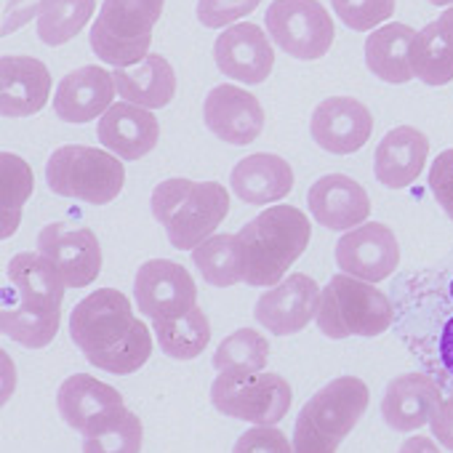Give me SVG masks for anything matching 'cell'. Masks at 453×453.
Returning a JSON list of instances; mask_svg holds the SVG:
<instances>
[{
    "mask_svg": "<svg viewBox=\"0 0 453 453\" xmlns=\"http://www.w3.org/2000/svg\"><path fill=\"white\" fill-rule=\"evenodd\" d=\"M429 189L448 219H453V147L434 157L429 168Z\"/></svg>",
    "mask_w": 453,
    "mask_h": 453,
    "instance_id": "obj_40",
    "label": "cell"
},
{
    "mask_svg": "<svg viewBox=\"0 0 453 453\" xmlns=\"http://www.w3.org/2000/svg\"><path fill=\"white\" fill-rule=\"evenodd\" d=\"M65 288L62 275L43 254H17L6 270L0 310L4 334L27 349L49 347L59 331Z\"/></svg>",
    "mask_w": 453,
    "mask_h": 453,
    "instance_id": "obj_2",
    "label": "cell"
},
{
    "mask_svg": "<svg viewBox=\"0 0 453 453\" xmlns=\"http://www.w3.org/2000/svg\"><path fill=\"white\" fill-rule=\"evenodd\" d=\"M131 299L118 288H99L81 299L70 312V336L75 347L94 360L115 349L136 326Z\"/></svg>",
    "mask_w": 453,
    "mask_h": 453,
    "instance_id": "obj_10",
    "label": "cell"
},
{
    "mask_svg": "<svg viewBox=\"0 0 453 453\" xmlns=\"http://www.w3.org/2000/svg\"><path fill=\"white\" fill-rule=\"evenodd\" d=\"M142 418L126 405L96 418L83 432V453H142Z\"/></svg>",
    "mask_w": 453,
    "mask_h": 453,
    "instance_id": "obj_30",
    "label": "cell"
},
{
    "mask_svg": "<svg viewBox=\"0 0 453 453\" xmlns=\"http://www.w3.org/2000/svg\"><path fill=\"white\" fill-rule=\"evenodd\" d=\"M51 99V73L35 57L0 59V112L6 118H30Z\"/></svg>",
    "mask_w": 453,
    "mask_h": 453,
    "instance_id": "obj_23",
    "label": "cell"
},
{
    "mask_svg": "<svg viewBox=\"0 0 453 453\" xmlns=\"http://www.w3.org/2000/svg\"><path fill=\"white\" fill-rule=\"evenodd\" d=\"M150 355H152V334L139 318L134 331L115 349H110V352L88 360V363L96 365L99 371H107L115 376H128V373H136L150 360Z\"/></svg>",
    "mask_w": 453,
    "mask_h": 453,
    "instance_id": "obj_36",
    "label": "cell"
},
{
    "mask_svg": "<svg viewBox=\"0 0 453 453\" xmlns=\"http://www.w3.org/2000/svg\"><path fill=\"white\" fill-rule=\"evenodd\" d=\"M35 187V176L30 163H25L19 155L4 152L0 155V197H4V205H0V235L12 238L19 230L22 221V208L30 200Z\"/></svg>",
    "mask_w": 453,
    "mask_h": 453,
    "instance_id": "obj_33",
    "label": "cell"
},
{
    "mask_svg": "<svg viewBox=\"0 0 453 453\" xmlns=\"http://www.w3.org/2000/svg\"><path fill=\"white\" fill-rule=\"evenodd\" d=\"M192 262L208 286L230 288L246 283V257L238 235H213L192 251Z\"/></svg>",
    "mask_w": 453,
    "mask_h": 453,
    "instance_id": "obj_29",
    "label": "cell"
},
{
    "mask_svg": "<svg viewBox=\"0 0 453 453\" xmlns=\"http://www.w3.org/2000/svg\"><path fill=\"white\" fill-rule=\"evenodd\" d=\"M57 405H59L62 418L83 434L96 418L123 408L126 403L115 387H110L88 373H75L62 381V387L57 392Z\"/></svg>",
    "mask_w": 453,
    "mask_h": 453,
    "instance_id": "obj_26",
    "label": "cell"
},
{
    "mask_svg": "<svg viewBox=\"0 0 453 453\" xmlns=\"http://www.w3.org/2000/svg\"><path fill=\"white\" fill-rule=\"evenodd\" d=\"M334 14L355 33H373L392 14L397 0H331Z\"/></svg>",
    "mask_w": 453,
    "mask_h": 453,
    "instance_id": "obj_37",
    "label": "cell"
},
{
    "mask_svg": "<svg viewBox=\"0 0 453 453\" xmlns=\"http://www.w3.org/2000/svg\"><path fill=\"white\" fill-rule=\"evenodd\" d=\"M46 6H49V0H9L4 9V35L22 30L27 22L41 17Z\"/></svg>",
    "mask_w": 453,
    "mask_h": 453,
    "instance_id": "obj_41",
    "label": "cell"
},
{
    "mask_svg": "<svg viewBox=\"0 0 453 453\" xmlns=\"http://www.w3.org/2000/svg\"><path fill=\"white\" fill-rule=\"evenodd\" d=\"M413 75L426 86H448L453 81V41L437 22L416 33L411 46Z\"/></svg>",
    "mask_w": 453,
    "mask_h": 453,
    "instance_id": "obj_32",
    "label": "cell"
},
{
    "mask_svg": "<svg viewBox=\"0 0 453 453\" xmlns=\"http://www.w3.org/2000/svg\"><path fill=\"white\" fill-rule=\"evenodd\" d=\"M442 400V387L429 373H403L384 389L381 418L395 432H416L429 424Z\"/></svg>",
    "mask_w": 453,
    "mask_h": 453,
    "instance_id": "obj_20",
    "label": "cell"
},
{
    "mask_svg": "<svg viewBox=\"0 0 453 453\" xmlns=\"http://www.w3.org/2000/svg\"><path fill=\"white\" fill-rule=\"evenodd\" d=\"M270 360V342L265 334L254 328H238L235 334L224 336L213 352V368L238 371V373H262Z\"/></svg>",
    "mask_w": 453,
    "mask_h": 453,
    "instance_id": "obj_34",
    "label": "cell"
},
{
    "mask_svg": "<svg viewBox=\"0 0 453 453\" xmlns=\"http://www.w3.org/2000/svg\"><path fill=\"white\" fill-rule=\"evenodd\" d=\"M294 453H336V448H328L326 442H320L318 437H312L310 432L294 426V437H291Z\"/></svg>",
    "mask_w": 453,
    "mask_h": 453,
    "instance_id": "obj_43",
    "label": "cell"
},
{
    "mask_svg": "<svg viewBox=\"0 0 453 453\" xmlns=\"http://www.w3.org/2000/svg\"><path fill=\"white\" fill-rule=\"evenodd\" d=\"M323 288L304 273H294L270 291H265L254 307V318L275 336L302 334L312 320H318Z\"/></svg>",
    "mask_w": 453,
    "mask_h": 453,
    "instance_id": "obj_15",
    "label": "cell"
},
{
    "mask_svg": "<svg viewBox=\"0 0 453 453\" xmlns=\"http://www.w3.org/2000/svg\"><path fill=\"white\" fill-rule=\"evenodd\" d=\"M429 426H432V437H434L442 448L453 450V400H450V397H445V400L437 405V411H434L432 418H429Z\"/></svg>",
    "mask_w": 453,
    "mask_h": 453,
    "instance_id": "obj_42",
    "label": "cell"
},
{
    "mask_svg": "<svg viewBox=\"0 0 453 453\" xmlns=\"http://www.w3.org/2000/svg\"><path fill=\"white\" fill-rule=\"evenodd\" d=\"M115 78L99 65H86L67 73L54 96V112L65 123H88L102 118L115 99Z\"/></svg>",
    "mask_w": 453,
    "mask_h": 453,
    "instance_id": "obj_21",
    "label": "cell"
},
{
    "mask_svg": "<svg viewBox=\"0 0 453 453\" xmlns=\"http://www.w3.org/2000/svg\"><path fill=\"white\" fill-rule=\"evenodd\" d=\"M233 453H294V445L278 426L254 424L249 432L238 437Z\"/></svg>",
    "mask_w": 453,
    "mask_h": 453,
    "instance_id": "obj_39",
    "label": "cell"
},
{
    "mask_svg": "<svg viewBox=\"0 0 453 453\" xmlns=\"http://www.w3.org/2000/svg\"><path fill=\"white\" fill-rule=\"evenodd\" d=\"M136 307L150 320H171L197 307V288L192 275L168 259H150L134 278Z\"/></svg>",
    "mask_w": 453,
    "mask_h": 453,
    "instance_id": "obj_13",
    "label": "cell"
},
{
    "mask_svg": "<svg viewBox=\"0 0 453 453\" xmlns=\"http://www.w3.org/2000/svg\"><path fill=\"white\" fill-rule=\"evenodd\" d=\"M213 59L221 75L249 86L265 83L275 70V51L270 38L251 22L226 27L213 43Z\"/></svg>",
    "mask_w": 453,
    "mask_h": 453,
    "instance_id": "obj_17",
    "label": "cell"
},
{
    "mask_svg": "<svg viewBox=\"0 0 453 453\" xmlns=\"http://www.w3.org/2000/svg\"><path fill=\"white\" fill-rule=\"evenodd\" d=\"M432 6H453V0H426Z\"/></svg>",
    "mask_w": 453,
    "mask_h": 453,
    "instance_id": "obj_46",
    "label": "cell"
},
{
    "mask_svg": "<svg viewBox=\"0 0 453 453\" xmlns=\"http://www.w3.org/2000/svg\"><path fill=\"white\" fill-rule=\"evenodd\" d=\"M233 192L249 205H270L294 189V168L280 155L257 152L243 157L230 176Z\"/></svg>",
    "mask_w": 453,
    "mask_h": 453,
    "instance_id": "obj_25",
    "label": "cell"
},
{
    "mask_svg": "<svg viewBox=\"0 0 453 453\" xmlns=\"http://www.w3.org/2000/svg\"><path fill=\"white\" fill-rule=\"evenodd\" d=\"M112 78L120 99L144 110L168 107L176 94V73L171 62L160 54H150L134 67H120L112 73Z\"/></svg>",
    "mask_w": 453,
    "mask_h": 453,
    "instance_id": "obj_27",
    "label": "cell"
},
{
    "mask_svg": "<svg viewBox=\"0 0 453 453\" xmlns=\"http://www.w3.org/2000/svg\"><path fill=\"white\" fill-rule=\"evenodd\" d=\"M96 0H49L38 17V35L46 46L70 43L94 17Z\"/></svg>",
    "mask_w": 453,
    "mask_h": 453,
    "instance_id": "obj_35",
    "label": "cell"
},
{
    "mask_svg": "<svg viewBox=\"0 0 453 453\" xmlns=\"http://www.w3.org/2000/svg\"><path fill=\"white\" fill-rule=\"evenodd\" d=\"M448 397H450V400H453V389H450V392H448Z\"/></svg>",
    "mask_w": 453,
    "mask_h": 453,
    "instance_id": "obj_47",
    "label": "cell"
},
{
    "mask_svg": "<svg viewBox=\"0 0 453 453\" xmlns=\"http://www.w3.org/2000/svg\"><path fill=\"white\" fill-rule=\"evenodd\" d=\"M96 139L120 160H139L160 142L157 118L131 102H115L96 126Z\"/></svg>",
    "mask_w": 453,
    "mask_h": 453,
    "instance_id": "obj_22",
    "label": "cell"
},
{
    "mask_svg": "<svg viewBox=\"0 0 453 453\" xmlns=\"http://www.w3.org/2000/svg\"><path fill=\"white\" fill-rule=\"evenodd\" d=\"M395 320L411 355L442 389H453V273L426 270L400 288Z\"/></svg>",
    "mask_w": 453,
    "mask_h": 453,
    "instance_id": "obj_1",
    "label": "cell"
},
{
    "mask_svg": "<svg viewBox=\"0 0 453 453\" xmlns=\"http://www.w3.org/2000/svg\"><path fill=\"white\" fill-rule=\"evenodd\" d=\"M152 334L157 336L163 355L171 360H195L211 342V323L200 307H192L181 318L152 320Z\"/></svg>",
    "mask_w": 453,
    "mask_h": 453,
    "instance_id": "obj_31",
    "label": "cell"
},
{
    "mask_svg": "<svg viewBox=\"0 0 453 453\" xmlns=\"http://www.w3.org/2000/svg\"><path fill=\"white\" fill-rule=\"evenodd\" d=\"M336 265L344 275L365 283L387 280L400 265V246L392 226L365 221L336 243Z\"/></svg>",
    "mask_w": 453,
    "mask_h": 453,
    "instance_id": "obj_14",
    "label": "cell"
},
{
    "mask_svg": "<svg viewBox=\"0 0 453 453\" xmlns=\"http://www.w3.org/2000/svg\"><path fill=\"white\" fill-rule=\"evenodd\" d=\"M429 157V139L413 126H397L384 134L373 152V173L387 189L411 187Z\"/></svg>",
    "mask_w": 453,
    "mask_h": 453,
    "instance_id": "obj_24",
    "label": "cell"
},
{
    "mask_svg": "<svg viewBox=\"0 0 453 453\" xmlns=\"http://www.w3.org/2000/svg\"><path fill=\"white\" fill-rule=\"evenodd\" d=\"M371 403L368 384L357 376H336L326 387H320L299 411L296 426L326 442L328 448L342 445L357 421L365 416Z\"/></svg>",
    "mask_w": 453,
    "mask_h": 453,
    "instance_id": "obj_9",
    "label": "cell"
},
{
    "mask_svg": "<svg viewBox=\"0 0 453 453\" xmlns=\"http://www.w3.org/2000/svg\"><path fill=\"white\" fill-rule=\"evenodd\" d=\"M246 257V283L273 288L299 262L312 238L307 213L294 205H270L238 233Z\"/></svg>",
    "mask_w": 453,
    "mask_h": 453,
    "instance_id": "obj_3",
    "label": "cell"
},
{
    "mask_svg": "<svg viewBox=\"0 0 453 453\" xmlns=\"http://www.w3.org/2000/svg\"><path fill=\"white\" fill-rule=\"evenodd\" d=\"M291 400L294 389L280 373L221 371L211 384V403L219 413L259 426H275L286 418Z\"/></svg>",
    "mask_w": 453,
    "mask_h": 453,
    "instance_id": "obj_8",
    "label": "cell"
},
{
    "mask_svg": "<svg viewBox=\"0 0 453 453\" xmlns=\"http://www.w3.org/2000/svg\"><path fill=\"white\" fill-rule=\"evenodd\" d=\"M397 453H442L440 442L426 437V434H411L408 440H403Z\"/></svg>",
    "mask_w": 453,
    "mask_h": 453,
    "instance_id": "obj_44",
    "label": "cell"
},
{
    "mask_svg": "<svg viewBox=\"0 0 453 453\" xmlns=\"http://www.w3.org/2000/svg\"><path fill=\"white\" fill-rule=\"evenodd\" d=\"M163 4L165 0H104L91 27L94 54L115 70L144 62Z\"/></svg>",
    "mask_w": 453,
    "mask_h": 453,
    "instance_id": "obj_6",
    "label": "cell"
},
{
    "mask_svg": "<svg viewBox=\"0 0 453 453\" xmlns=\"http://www.w3.org/2000/svg\"><path fill=\"white\" fill-rule=\"evenodd\" d=\"M262 0H197V22L208 30H226L249 17Z\"/></svg>",
    "mask_w": 453,
    "mask_h": 453,
    "instance_id": "obj_38",
    "label": "cell"
},
{
    "mask_svg": "<svg viewBox=\"0 0 453 453\" xmlns=\"http://www.w3.org/2000/svg\"><path fill=\"white\" fill-rule=\"evenodd\" d=\"M203 120L216 139L246 147L265 131V107L251 91L221 83L208 91L203 102Z\"/></svg>",
    "mask_w": 453,
    "mask_h": 453,
    "instance_id": "obj_16",
    "label": "cell"
},
{
    "mask_svg": "<svg viewBox=\"0 0 453 453\" xmlns=\"http://www.w3.org/2000/svg\"><path fill=\"white\" fill-rule=\"evenodd\" d=\"M437 25H440V27L445 30V35H448V38L453 41V6H450V9H448L445 14H440Z\"/></svg>",
    "mask_w": 453,
    "mask_h": 453,
    "instance_id": "obj_45",
    "label": "cell"
},
{
    "mask_svg": "<svg viewBox=\"0 0 453 453\" xmlns=\"http://www.w3.org/2000/svg\"><path fill=\"white\" fill-rule=\"evenodd\" d=\"M46 181L54 195L75 197L91 205L112 203L126 184V168L120 157L86 147V144H67L51 152L46 163Z\"/></svg>",
    "mask_w": 453,
    "mask_h": 453,
    "instance_id": "obj_7",
    "label": "cell"
},
{
    "mask_svg": "<svg viewBox=\"0 0 453 453\" xmlns=\"http://www.w3.org/2000/svg\"><path fill=\"white\" fill-rule=\"evenodd\" d=\"M152 216L165 226L176 251H195L213 238L216 226L230 213V192L219 181L165 179L152 189Z\"/></svg>",
    "mask_w": 453,
    "mask_h": 453,
    "instance_id": "obj_4",
    "label": "cell"
},
{
    "mask_svg": "<svg viewBox=\"0 0 453 453\" xmlns=\"http://www.w3.org/2000/svg\"><path fill=\"white\" fill-rule=\"evenodd\" d=\"M307 203L315 221L326 230L344 233L365 224L371 213V197L352 176L326 173L307 189Z\"/></svg>",
    "mask_w": 453,
    "mask_h": 453,
    "instance_id": "obj_19",
    "label": "cell"
},
{
    "mask_svg": "<svg viewBox=\"0 0 453 453\" xmlns=\"http://www.w3.org/2000/svg\"><path fill=\"white\" fill-rule=\"evenodd\" d=\"M38 254H43L67 288H86L102 273V249L91 226L73 221L46 224L38 235Z\"/></svg>",
    "mask_w": 453,
    "mask_h": 453,
    "instance_id": "obj_12",
    "label": "cell"
},
{
    "mask_svg": "<svg viewBox=\"0 0 453 453\" xmlns=\"http://www.w3.org/2000/svg\"><path fill=\"white\" fill-rule=\"evenodd\" d=\"M416 30L400 22H389L381 25L379 30H373L365 41V65L368 70L392 86H403L408 83L413 75L411 67V46H413Z\"/></svg>",
    "mask_w": 453,
    "mask_h": 453,
    "instance_id": "obj_28",
    "label": "cell"
},
{
    "mask_svg": "<svg viewBox=\"0 0 453 453\" xmlns=\"http://www.w3.org/2000/svg\"><path fill=\"white\" fill-rule=\"evenodd\" d=\"M392 299L376 288V283L357 280L352 275H334L320 294L318 328L328 339L379 336L395 323Z\"/></svg>",
    "mask_w": 453,
    "mask_h": 453,
    "instance_id": "obj_5",
    "label": "cell"
},
{
    "mask_svg": "<svg viewBox=\"0 0 453 453\" xmlns=\"http://www.w3.org/2000/svg\"><path fill=\"white\" fill-rule=\"evenodd\" d=\"M265 22L270 38L302 62L326 57L336 38L334 17L318 0H273Z\"/></svg>",
    "mask_w": 453,
    "mask_h": 453,
    "instance_id": "obj_11",
    "label": "cell"
},
{
    "mask_svg": "<svg viewBox=\"0 0 453 453\" xmlns=\"http://www.w3.org/2000/svg\"><path fill=\"white\" fill-rule=\"evenodd\" d=\"M312 139L331 155H352L365 147L373 134L371 110L352 96L323 99L310 120Z\"/></svg>",
    "mask_w": 453,
    "mask_h": 453,
    "instance_id": "obj_18",
    "label": "cell"
}]
</instances>
